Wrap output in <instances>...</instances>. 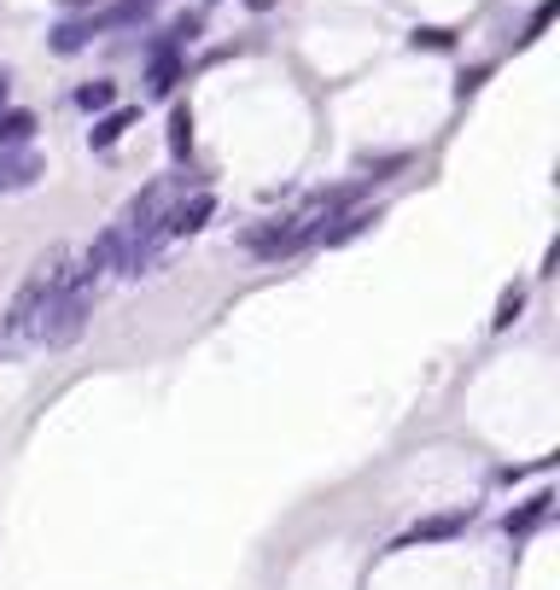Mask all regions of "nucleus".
Instances as JSON below:
<instances>
[{
	"label": "nucleus",
	"mask_w": 560,
	"mask_h": 590,
	"mask_svg": "<svg viewBox=\"0 0 560 590\" xmlns=\"http://www.w3.org/2000/svg\"><path fill=\"white\" fill-rule=\"evenodd\" d=\"M64 286H71V251H47L36 263V275L12 293L7 316H0V351H7V357H24V351L41 340V322H47V310L59 305Z\"/></svg>",
	"instance_id": "f257e3e1"
},
{
	"label": "nucleus",
	"mask_w": 560,
	"mask_h": 590,
	"mask_svg": "<svg viewBox=\"0 0 560 590\" xmlns=\"http://www.w3.org/2000/svg\"><path fill=\"white\" fill-rule=\"evenodd\" d=\"M181 71H187L181 47L152 42V54H146V94L152 99H169V94H176V82H181Z\"/></svg>",
	"instance_id": "f03ea898"
},
{
	"label": "nucleus",
	"mask_w": 560,
	"mask_h": 590,
	"mask_svg": "<svg viewBox=\"0 0 560 590\" xmlns=\"http://www.w3.org/2000/svg\"><path fill=\"white\" fill-rule=\"evenodd\" d=\"M211 216H216V199L193 193V199H181V205H164V234H169V240H187V234H199Z\"/></svg>",
	"instance_id": "7ed1b4c3"
},
{
	"label": "nucleus",
	"mask_w": 560,
	"mask_h": 590,
	"mask_svg": "<svg viewBox=\"0 0 560 590\" xmlns=\"http://www.w3.org/2000/svg\"><path fill=\"white\" fill-rule=\"evenodd\" d=\"M36 176H41V158L36 153H24V146H0V193L36 188Z\"/></svg>",
	"instance_id": "20e7f679"
},
{
	"label": "nucleus",
	"mask_w": 560,
	"mask_h": 590,
	"mask_svg": "<svg viewBox=\"0 0 560 590\" xmlns=\"http://www.w3.org/2000/svg\"><path fill=\"white\" fill-rule=\"evenodd\" d=\"M333 228H321V246H345V240H356V234H368L373 223H380V205L373 211H338V216H327Z\"/></svg>",
	"instance_id": "39448f33"
},
{
	"label": "nucleus",
	"mask_w": 560,
	"mask_h": 590,
	"mask_svg": "<svg viewBox=\"0 0 560 590\" xmlns=\"http://www.w3.org/2000/svg\"><path fill=\"white\" fill-rule=\"evenodd\" d=\"M164 205H169V193L152 181L146 193H134L129 199V211H123V228H152V223H164Z\"/></svg>",
	"instance_id": "423d86ee"
},
{
	"label": "nucleus",
	"mask_w": 560,
	"mask_h": 590,
	"mask_svg": "<svg viewBox=\"0 0 560 590\" xmlns=\"http://www.w3.org/2000/svg\"><path fill=\"white\" fill-rule=\"evenodd\" d=\"M134 117H141L134 106H111V111H106V117H99V123L88 129V146H94V153H106V146H117V141H123V129H134Z\"/></svg>",
	"instance_id": "0eeeda50"
},
{
	"label": "nucleus",
	"mask_w": 560,
	"mask_h": 590,
	"mask_svg": "<svg viewBox=\"0 0 560 590\" xmlns=\"http://www.w3.org/2000/svg\"><path fill=\"white\" fill-rule=\"evenodd\" d=\"M94 36H99V12H94V19H64L53 30V54H82Z\"/></svg>",
	"instance_id": "6e6552de"
},
{
	"label": "nucleus",
	"mask_w": 560,
	"mask_h": 590,
	"mask_svg": "<svg viewBox=\"0 0 560 590\" xmlns=\"http://www.w3.org/2000/svg\"><path fill=\"white\" fill-rule=\"evenodd\" d=\"M169 153H176V158L193 153V106H187V99L169 106Z\"/></svg>",
	"instance_id": "1a4fd4ad"
},
{
	"label": "nucleus",
	"mask_w": 560,
	"mask_h": 590,
	"mask_svg": "<svg viewBox=\"0 0 560 590\" xmlns=\"http://www.w3.org/2000/svg\"><path fill=\"white\" fill-rule=\"evenodd\" d=\"M36 141V111H0V146H29Z\"/></svg>",
	"instance_id": "9d476101"
},
{
	"label": "nucleus",
	"mask_w": 560,
	"mask_h": 590,
	"mask_svg": "<svg viewBox=\"0 0 560 590\" xmlns=\"http://www.w3.org/2000/svg\"><path fill=\"white\" fill-rule=\"evenodd\" d=\"M76 106H82V111H111V106H117V82H111V76L82 82V88H76Z\"/></svg>",
	"instance_id": "9b49d317"
},
{
	"label": "nucleus",
	"mask_w": 560,
	"mask_h": 590,
	"mask_svg": "<svg viewBox=\"0 0 560 590\" xmlns=\"http://www.w3.org/2000/svg\"><path fill=\"white\" fill-rule=\"evenodd\" d=\"M467 527V515H438V520H420V527L409 532V544H427V538H455Z\"/></svg>",
	"instance_id": "f8f14e48"
},
{
	"label": "nucleus",
	"mask_w": 560,
	"mask_h": 590,
	"mask_svg": "<svg viewBox=\"0 0 560 590\" xmlns=\"http://www.w3.org/2000/svg\"><path fill=\"white\" fill-rule=\"evenodd\" d=\"M520 310H525V286H508V293L497 298V316H490V328H497V333H502V328H514V322H520Z\"/></svg>",
	"instance_id": "ddd939ff"
},
{
	"label": "nucleus",
	"mask_w": 560,
	"mask_h": 590,
	"mask_svg": "<svg viewBox=\"0 0 560 590\" xmlns=\"http://www.w3.org/2000/svg\"><path fill=\"white\" fill-rule=\"evenodd\" d=\"M549 503H555L549 492H543V497H532V503H525V509H520V515H508V520H502V527H508V532H532V527H537V520H543V515H549Z\"/></svg>",
	"instance_id": "4468645a"
},
{
	"label": "nucleus",
	"mask_w": 560,
	"mask_h": 590,
	"mask_svg": "<svg viewBox=\"0 0 560 590\" xmlns=\"http://www.w3.org/2000/svg\"><path fill=\"white\" fill-rule=\"evenodd\" d=\"M409 47H415V54H450L455 36H450V30H415Z\"/></svg>",
	"instance_id": "2eb2a0df"
},
{
	"label": "nucleus",
	"mask_w": 560,
	"mask_h": 590,
	"mask_svg": "<svg viewBox=\"0 0 560 590\" xmlns=\"http://www.w3.org/2000/svg\"><path fill=\"white\" fill-rule=\"evenodd\" d=\"M403 164H409V158H403V153H392V158H362V170H373L368 181H385L392 170H403Z\"/></svg>",
	"instance_id": "dca6fc26"
},
{
	"label": "nucleus",
	"mask_w": 560,
	"mask_h": 590,
	"mask_svg": "<svg viewBox=\"0 0 560 590\" xmlns=\"http://www.w3.org/2000/svg\"><path fill=\"white\" fill-rule=\"evenodd\" d=\"M479 82H485V64H479V71H467L462 82H455V99H467V94H479Z\"/></svg>",
	"instance_id": "f3484780"
},
{
	"label": "nucleus",
	"mask_w": 560,
	"mask_h": 590,
	"mask_svg": "<svg viewBox=\"0 0 560 590\" xmlns=\"http://www.w3.org/2000/svg\"><path fill=\"white\" fill-rule=\"evenodd\" d=\"M7 94H12V76L0 71V111H7Z\"/></svg>",
	"instance_id": "a211bd4d"
},
{
	"label": "nucleus",
	"mask_w": 560,
	"mask_h": 590,
	"mask_svg": "<svg viewBox=\"0 0 560 590\" xmlns=\"http://www.w3.org/2000/svg\"><path fill=\"white\" fill-rule=\"evenodd\" d=\"M246 7H251V12H269V7H275V0H246Z\"/></svg>",
	"instance_id": "6ab92c4d"
}]
</instances>
